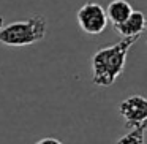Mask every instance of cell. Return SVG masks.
Listing matches in <instances>:
<instances>
[{
    "label": "cell",
    "instance_id": "6da1fadb",
    "mask_svg": "<svg viewBox=\"0 0 147 144\" xmlns=\"http://www.w3.org/2000/svg\"><path fill=\"white\" fill-rule=\"evenodd\" d=\"M139 37L122 38L119 43L101 48L92 57V82L100 87H109L123 73L128 51L134 46Z\"/></svg>",
    "mask_w": 147,
    "mask_h": 144
},
{
    "label": "cell",
    "instance_id": "7a4b0ae2",
    "mask_svg": "<svg viewBox=\"0 0 147 144\" xmlns=\"http://www.w3.org/2000/svg\"><path fill=\"white\" fill-rule=\"evenodd\" d=\"M48 32V24L41 14L29 18L26 21L11 22L0 29V43L7 46H29L41 41Z\"/></svg>",
    "mask_w": 147,
    "mask_h": 144
},
{
    "label": "cell",
    "instance_id": "3957f363",
    "mask_svg": "<svg viewBox=\"0 0 147 144\" xmlns=\"http://www.w3.org/2000/svg\"><path fill=\"white\" fill-rule=\"evenodd\" d=\"M78 24H79L81 30H84L89 35L103 33L108 26L105 8L95 2H89V3L82 5L78 11Z\"/></svg>",
    "mask_w": 147,
    "mask_h": 144
},
{
    "label": "cell",
    "instance_id": "277c9868",
    "mask_svg": "<svg viewBox=\"0 0 147 144\" xmlns=\"http://www.w3.org/2000/svg\"><path fill=\"white\" fill-rule=\"evenodd\" d=\"M119 112L128 128H136L147 122V100L142 95H131L120 103Z\"/></svg>",
    "mask_w": 147,
    "mask_h": 144
},
{
    "label": "cell",
    "instance_id": "5b68a950",
    "mask_svg": "<svg viewBox=\"0 0 147 144\" xmlns=\"http://www.w3.org/2000/svg\"><path fill=\"white\" fill-rule=\"evenodd\" d=\"M146 29V16L142 11H131V14L123 21V22L114 26V30L120 33L123 38L130 37H141V33Z\"/></svg>",
    "mask_w": 147,
    "mask_h": 144
},
{
    "label": "cell",
    "instance_id": "8992f818",
    "mask_svg": "<svg viewBox=\"0 0 147 144\" xmlns=\"http://www.w3.org/2000/svg\"><path fill=\"white\" fill-rule=\"evenodd\" d=\"M105 11H106L108 21H111L112 26H117V24L123 22L130 16L133 8H131V5L128 3L127 0H112Z\"/></svg>",
    "mask_w": 147,
    "mask_h": 144
},
{
    "label": "cell",
    "instance_id": "52a82bcc",
    "mask_svg": "<svg viewBox=\"0 0 147 144\" xmlns=\"http://www.w3.org/2000/svg\"><path fill=\"white\" fill-rule=\"evenodd\" d=\"M146 124L139 125L136 128H131L127 135L120 136L115 144H144L146 143Z\"/></svg>",
    "mask_w": 147,
    "mask_h": 144
},
{
    "label": "cell",
    "instance_id": "ba28073f",
    "mask_svg": "<svg viewBox=\"0 0 147 144\" xmlns=\"http://www.w3.org/2000/svg\"><path fill=\"white\" fill-rule=\"evenodd\" d=\"M35 144H63V143L55 139V138H41V139H38Z\"/></svg>",
    "mask_w": 147,
    "mask_h": 144
},
{
    "label": "cell",
    "instance_id": "9c48e42d",
    "mask_svg": "<svg viewBox=\"0 0 147 144\" xmlns=\"http://www.w3.org/2000/svg\"><path fill=\"white\" fill-rule=\"evenodd\" d=\"M2 27H3V18L0 16V29H2Z\"/></svg>",
    "mask_w": 147,
    "mask_h": 144
}]
</instances>
